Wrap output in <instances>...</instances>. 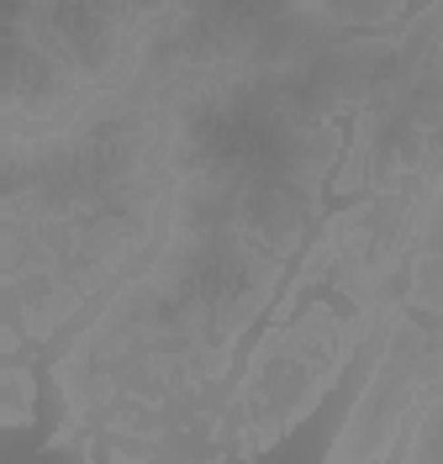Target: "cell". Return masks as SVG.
Returning a JSON list of instances; mask_svg holds the SVG:
<instances>
[{"instance_id":"cell-2","label":"cell","mask_w":443,"mask_h":464,"mask_svg":"<svg viewBox=\"0 0 443 464\" xmlns=\"http://www.w3.org/2000/svg\"><path fill=\"white\" fill-rule=\"evenodd\" d=\"M32 422H37V375L22 359H11L0 370V428L16 433V428H32Z\"/></svg>"},{"instance_id":"cell-1","label":"cell","mask_w":443,"mask_h":464,"mask_svg":"<svg viewBox=\"0 0 443 464\" xmlns=\"http://www.w3.org/2000/svg\"><path fill=\"white\" fill-rule=\"evenodd\" d=\"M443 391V333L422 327L412 306H396L375 333V370L359 391L343 433L332 438L327 459H396L417 411Z\"/></svg>"}]
</instances>
